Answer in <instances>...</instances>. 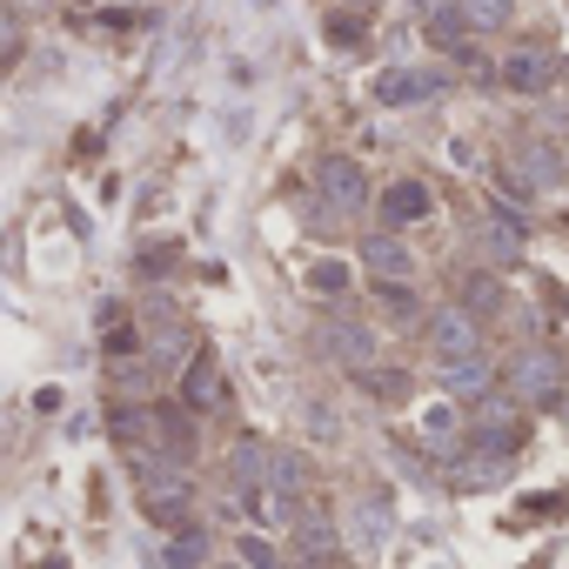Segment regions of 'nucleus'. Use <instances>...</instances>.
<instances>
[{
  "label": "nucleus",
  "instance_id": "23",
  "mask_svg": "<svg viewBox=\"0 0 569 569\" xmlns=\"http://www.w3.org/2000/svg\"><path fill=\"white\" fill-rule=\"evenodd\" d=\"M228 569H248V562H228Z\"/></svg>",
  "mask_w": 569,
  "mask_h": 569
},
{
  "label": "nucleus",
  "instance_id": "21",
  "mask_svg": "<svg viewBox=\"0 0 569 569\" xmlns=\"http://www.w3.org/2000/svg\"><path fill=\"white\" fill-rule=\"evenodd\" d=\"M422 436H429L436 449H449V442H456V409H429V416H422Z\"/></svg>",
  "mask_w": 569,
  "mask_h": 569
},
{
  "label": "nucleus",
  "instance_id": "14",
  "mask_svg": "<svg viewBox=\"0 0 569 569\" xmlns=\"http://www.w3.org/2000/svg\"><path fill=\"white\" fill-rule=\"evenodd\" d=\"M462 8V21L476 28V34H502L509 21H516V0H456Z\"/></svg>",
  "mask_w": 569,
  "mask_h": 569
},
{
  "label": "nucleus",
  "instance_id": "11",
  "mask_svg": "<svg viewBox=\"0 0 569 569\" xmlns=\"http://www.w3.org/2000/svg\"><path fill=\"white\" fill-rule=\"evenodd\" d=\"M442 389L456 402H489V389H502V376L489 369V356H462V362H442Z\"/></svg>",
  "mask_w": 569,
  "mask_h": 569
},
{
  "label": "nucleus",
  "instance_id": "7",
  "mask_svg": "<svg viewBox=\"0 0 569 569\" xmlns=\"http://www.w3.org/2000/svg\"><path fill=\"white\" fill-rule=\"evenodd\" d=\"M449 81L436 74V68H389V74H376V101L382 108H416V101H436Z\"/></svg>",
  "mask_w": 569,
  "mask_h": 569
},
{
  "label": "nucleus",
  "instance_id": "13",
  "mask_svg": "<svg viewBox=\"0 0 569 569\" xmlns=\"http://www.w3.org/2000/svg\"><path fill=\"white\" fill-rule=\"evenodd\" d=\"M456 302H462L476 322H482V316H496V309H502V281H496V268H476V274H462V296H456Z\"/></svg>",
  "mask_w": 569,
  "mask_h": 569
},
{
  "label": "nucleus",
  "instance_id": "2",
  "mask_svg": "<svg viewBox=\"0 0 569 569\" xmlns=\"http://www.w3.org/2000/svg\"><path fill=\"white\" fill-rule=\"evenodd\" d=\"M376 214H382V228H389V234H402V228H416V221H429V214H436V188H429L422 174H396V181L382 188Z\"/></svg>",
  "mask_w": 569,
  "mask_h": 569
},
{
  "label": "nucleus",
  "instance_id": "12",
  "mask_svg": "<svg viewBox=\"0 0 569 569\" xmlns=\"http://www.w3.org/2000/svg\"><path fill=\"white\" fill-rule=\"evenodd\" d=\"M496 81H502L509 94H549V88H556V61H549V54H509V61L496 68Z\"/></svg>",
  "mask_w": 569,
  "mask_h": 569
},
{
  "label": "nucleus",
  "instance_id": "6",
  "mask_svg": "<svg viewBox=\"0 0 569 569\" xmlns=\"http://www.w3.org/2000/svg\"><path fill=\"white\" fill-rule=\"evenodd\" d=\"M522 436H529L522 402H496V409H482V422L469 429V442H476L482 456H496V462H509V456L522 449Z\"/></svg>",
  "mask_w": 569,
  "mask_h": 569
},
{
  "label": "nucleus",
  "instance_id": "10",
  "mask_svg": "<svg viewBox=\"0 0 569 569\" xmlns=\"http://www.w3.org/2000/svg\"><path fill=\"white\" fill-rule=\"evenodd\" d=\"M228 402V382H221V369H214V356H194L188 369H181V409H194V416H208V409H221Z\"/></svg>",
  "mask_w": 569,
  "mask_h": 569
},
{
  "label": "nucleus",
  "instance_id": "15",
  "mask_svg": "<svg viewBox=\"0 0 569 569\" xmlns=\"http://www.w3.org/2000/svg\"><path fill=\"white\" fill-rule=\"evenodd\" d=\"M296 542H302V556H309L316 569H329V562H336V529H329L322 516H302V522H296Z\"/></svg>",
  "mask_w": 569,
  "mask_h": 569
},
{
  "label": "nucleus",
  "instance_id": "19",
  "mask_svg": "<svg viewBox=\"0 0 569 569\" xmlns=\"http://www.w3.org/2000/svg\"><path fill=\"white\" fill-rule=\"evenodd\" d=\"M309 289H316V296H342V289H349V268H342V261H316V268H309Z\"/></svg>",
  "mask_w": 569,
  "mask_h": 569
},
{
  "label": "nucleus",
  "instance_id": "22",
  "mask_svg": "<svg viewBox=\"0 0 569 569\" xmlns=\"http://www.w3.org/2000/svg\"><path fill=\"white\" fill-rule=\"evenodd\" d=\"M329 41H362V21H329Z\"/></svg>",
  "mask_w": 569,
  "mask_h": 569
},
{
  "label": "nucleus",
  "instance_id": "20",
  "mask_svg": "<svg viewBox=\"0 0 569 569\" xmlns=\"http://www.w3.org/2000/svg\"><path fill=\"white\" fill-rule=\"evenodd\" d=\"M234 549H241V562H248V569H281V556H274V542H268V536H241Z\"/></svg>",
  "mask_w": 569,
  "mask_h": 569
},
{
  "label": "nucleus",
  "instance_id": "9",
  "mask_svg": "<svg viewBox=\"0 0 569 569\" xmlns=\"http://www.w3.org/2000/svg\"><path fill=\"white\" fill-rule=\"evenodd\" d=\"M322 349H329L342 369L362 376V369H376V349H382V342H376V329H362V322H329V329H322Z\"/></svg>",
  "mask_w": 569,
  "mask_h": 569
},
{
  "label": "nucleus",
  "instance_id": "3",
  "mask_svg": "<svg viewBox=\"0 0 569 569\" xmlns=\"http://www.w3.org/2000/svg\"><path fill=\"white\" fill-rule=\"evenodd\" d=\"M422 329H429V349H436V362H462V356H482V322H476L462 302L436 309Z\"/></svg>",
  "mask_w": 569,
  "mask_h": 569
},
{
  "label": "nucleus",
  "instance_id": "16",
  "mask_svg": "<svg viewBox=\"0 0 569 569\" xmlns=\"http://www.w3.org/2000/svg\"><path fill=\"white\" fill-rule=\"evenodd\" d=\"M362 389H369L376 402H402V396H409V376H402V369H362Z\"/></svg>",
  "mask_w": 569,
  "mask_h": 569
},
{
  "label": "nucleus",
  "instance_id": "17",
  "mask_svg": "<svg viewBox=\"0 0 569 569\" xmlns=\"http://www.w3.org/2000/svg\"><path fill=\"white\" fill-rule=\"evenodd\" d=\"M376 302L389 309V316H422V302H416V289H409V281H376Z\"/></svg>",
  "mask_w": 569,
  "mask_h": 569
},
{
  "label": "nucleus",
  "instance_id": "1",
  "mask_svg": "<svg viewBox=\"0 0 569 569\" xmlns=\"http://www.w3.org/2000/svg\"><path fill=\"white\" fill-rule=\"evenodd\" d=\"M502 389H509V402H522V409H549L556 389H562V369H556L549 349H516V362L502 369Z\"/></svg>",
  "mask_w": 569,
  "mask_h": 569
},
{
  "label": "nucleus",
  "instance_id": "4",
  "mask_svg": "<svg viewBox=\"0 0 569 569\" xmlns=\"http://www.w3.org/2000/svg\"><path fill=\"white\" fill-rule=\"evenodd\" d=\"M148 442L168 469H181L194 456V409H174V402H154L148 409Z\"/></svg>",
  "mask_w": 569,
  "mask_h": 569
},
{
  "label": "nucleus",
  "instance_id": "5",
  "mask_svg": "<svg viewBox=\"0 0 569 569\" xmlns=\"http://www.w3.org/2000/svg\"><path fill=\"white\" fill-rule=\"evenodd\" d=\"M316 188H322L329 214H356V208H369V174H362L349 154H329V161L316 168Z\"/></svg>",
  "mask_w": 569,
  "mask_h": 569
},
{
  "label": "nucleus",
  "instance_id": "8",
  "mask_svg": "<svg viewBox=\"0 0 569 569\" xmlns=\"http://www.w3.org/2000/svg\"><path fill=\"white\" fill-rule=\"evenodd\" d=\"M362 268H369V281H416V248L382 228L362 241Z\"/></svg>",
  "mask_w": 569,
  "mask_h": 569
},
{
  "label": "nucleus",
  "instance_id": "18",
  "mask_svg": "<svg viewBox=\"0 0 569 569\" xmlns=\"http://www.w3.org/2000/svg\"><path fill=\"white\" fill-rule=\"evenodd\" d=\"M168 569H201V529H174V542H168Z\"/></svg>",
  "mask_w": 569,
  "mask_h": 569
}]
</instances>
